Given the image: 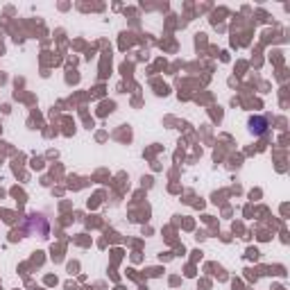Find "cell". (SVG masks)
<instances>
[{
	"label": "cell",
	"mask_w": 290,
	"mask_h": 290,
	"mask_svg": "<svg viewBox=\"0 0 290 290\" xmlns=\"http://www.w3.org/2000/svg\"><path fill=\"white\" fill-rule=\"evenodd\" d=\"M249 131H252V134H256V136L265 134V131H268V120H265L263 116L249 118Z\"/></svg>",
	"instance_id": "1"
}]
</instances>
